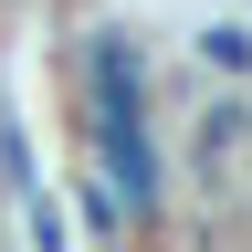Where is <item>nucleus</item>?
I'll return each instance as SVG.
<instances>
[{
    "label": "nucleus",
    "mask_w": 252,
    "mask_h": 252,
    "mask_svg": "<svg viewBox=\"0 0 252 252\" xmlns=\"http://www.w3.org/2000/svg\"><path fill=\"white\" fill-rule=\"evenodd\" d=\"M242 137H252V116H242V105H210V116H200V158H231Z\"/></svg>",
    "instance_id": "nucleus-1"
},
{
    "label": "nucleus",
    "mask_w": 252,
    "mask_h": 252,
    "mask_svg": "<svg viewBox=\"0 0 252 252\" xmlns=\"http://www.w3.org/2000/svg\"><path fill=\"white\" fill-rule=\"evenodd\" d=\"M200 53L220 63V74H252V32H231V21H220V32H200Z\"/></svg>",
    "instance_id": "nucleus-2"
}]
</instances>
